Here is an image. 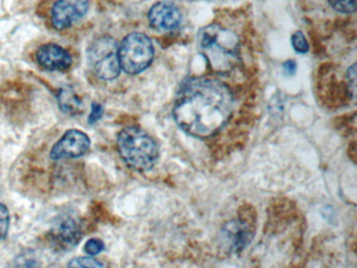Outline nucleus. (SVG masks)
I'll return each instance as SVG.
<instances>
[{
    "label": "nucleus",
    "instance_id": "f257e3e1",
    "mask_svg": "<svg viewBox=\"0 0 357 268\" xmlns=\"http://www.w3.org/2000/svg\"><path fill=\"white\" fill-rule=\"evenodd\" d=\"M233 109V94L223 82L197 77L181 88L173 115L183 131L195 137L206 138L227 125Z\"/></svg>",
    "mask_w": 357,
    "mask_h": 268
},
{
    "label": "nucleus",
    "instance_id": "f03ea898",
    "mask_svg": "<svg viewBox=\"0 0 357 268\" xmlns=\"http://www.w3.org/2000/svg\"><path fill=\"white\" fill-rule=\"evenodd\" d=\"M198 43L202 54L217 73H229L239 62V40L222 25L211 24L202 29Z\"/></svg>",
    "mask_w": 357,
    "mask_h": 268
},
{
    "label": "nucleus",
    "instance_id": "7ed1b4c3",
    "mask_svg": "<svg viewBox=\"0 0 357 268\" xmlns=\"http://www.w3.org/2000/svg\"><path fill=\"white\" fill-rule=\"evenodd\" d=\"M118 149L123 161L139 172L153 169L160 157V149L152 136L139 127H126L119 133Z\"/></svg>",
    "mask_w": 357,
    "mask_h": 268
},
{
    "label": "nucleus",
    "instance_id": "20e7f679",
    "mask_svg": "<svg viewBox=\"0 0 357 268\" xmlns=\"http://www.w3.org/2000/svg\"><path fill=\"white\" fill-rule=\"evenodd\" d=\"M121 69L128 75H137L147 69L154 58V47L148 36L129 34L119 46Z\"/></svg>",
    "mask_w": 357,
    "mask_h": 268
},
{
    "label": "nucleus",
    "instance_id": "39448f33",
    "mask_svg": "<svg viewBox=\"0 0 357 268\" xmlns=\"http://www.w3.org/2000/svg\"><path fill=\"white\" fill-rule=\"evenodd\" d=\"M89 61L95 75L104 81H112L120 75L119 44L109 36L98 38L89 50Z\"/></svg>",
    "mask_w": 357,
    "mask_h": 268
},
{
    "label": "nucleus",
    "instance_id": "423d86ee",
    "mask_svg": "<svg viewBox=\"0 0 357 268\" xmlns=\"http://www.w3.org/2000/svg\"><path fill=\"white\" fill-rule=\"evenodd\" d=\"M47 237L56 251H68L80 242L82 226L75 216L64 214L55 220Z\"/></svg>",
    "mask_w": 357,
    "mask_h": 268
},
{
    "label": "nucleus",
    "instance_id": "0eeeda50",
    "mask_svg": "<svg viewBox=\"0 0 357 268\" xmlns=\"http://www.w3.org/2000/svg\"><path fill=\"white\" fill-rule=\"evenodd\" d=\"M89 148L91 138L86 133L81 130H68L52 149L51 157L54 161L77 158L84 155Z\"/></svg>",
    "mask_w": 357,
    "mask_h": 268
},
{
    "label": "nucleus",
    "instance_id": "6e6552de",
    "mask_svg": "<svg viewBox=\"0 0 357 268\" xmlns=\"http://www.w3.org/2000/svg\"><path fill=\"white\" fill-rule=\"evenodd\" d=\"M89 0H58L52 8V23L58 31L70 29L89 12Z\"/></svg>",
    "mask_w": 357,
    "mask_h": 268
},
{
    "label": "nucleus",
    "instance_id": "1a4fd4ad",
    "mask_svg": "<svg viewBox=\"0 0 357 268\" xmlns=\"http://www.w3.org/2000/svg\"><path fill=\"white\" fill-rule=\"evenodd\" d=\"M36 60L43 69L49 71H66L73 64L70 52L56 43L41 45L37 50Z\"/></svg>",
    "mask_w": 357,
    "mask_h": 268
},
{
    "label": "nucleus",
    "instance_id": "9d476101",
    "mask_svg": "<svg viewBox=\"0 0 357 268\" xmlns=\"http://www.w3.org/2000/svg\"><path fill=\"white\" fill-rule=\"evenodd\" d=\"M148 19L152 27L158 31H173L181 25L183 14L172 2L160 1L150 8Z\"/></svg>",
    "mask_w": 357,
    "mask_h": 268
},
{
    "label": "nucleus",
    "instance_id": "9b49d317",
    "mask_svg": "<svg viewBox=\"0 0 357 268\" xmlns=\"http://www.w3.org/2000/svg\"><path fill=\"white\" fill-rule=\"evenodd\" d=\"M59 107L64 113L76 115L82 111V102L76 92L70 88H64L58 96Z\"/></svg>",
    "mask_w": 357,
    "mask_h": 268
},
{
    "label": "nucleus",
    "instance_id": "f8f14e48",
    "mask_svg": "<svg viewBox=\"0 0 357 268\" xmlns=\"http://www.w3.org/2000/svg\"><path fill=\"white\" fill-rule=\"evenodd\" d=\"M68 268H106L102 262L91 257H78L68 263Z\"/></svg>",
    "mask_w": 357,
    "mask_h": 268
},
{
    "label": "nucleus",
    "instance_id": "ddd939ff",
    "mask_svg": "<svg viewBox=\"0 0 357 268\" xmlns=\"http://www.w3.org/2000/svg\"><path fill=\"white\" fill-rule=\"evenodd\" d=\"M7 268H45L43 264L30 255H22L16 258Z\"/></svg>",
    "mask_w": 357,
    "mask_h": 268
},
{
    "label": "nucleus",
    "instance_id": "4468645a",
    "mask_svg": "<svg viewBox=\"0 0 357 268\" xmlns=\"http://www.w3.org/2000/svg\"><path fill=\"white\" fill-rule=\"evenodd\" d=\"M334 10L344 14H350L356 8V0H328Z\"/></svg>",
    "mask_w": 357,
    "mask_h": 268
},
{
    "label": "nucleus",
    "instance_id": "2eb2a0df",
    "mask_svg": "<svg viewBox=\"0 0 357 268\" xmlns=\"http://www.w3.org/2000/svg\"><path fill=\"white\" fill-rule=\"evenodd\" d=\"M10 228V213L7 207L0 203V241L7 237Z\"/></svg>",
    "mask_w": 357,
    "mask_h": 268
},
{
    "label": "nucleus",
    "instance_id": "dca6fc26",
    "mask_svg": "<svg viewBox=\"0 0 357 268\" xmlns=\"http://www.w3.org/2000/svg\"><path fill=\"white\" fill-rule=\"evenodd\" d=\"M291 44L294 50L301 54L308 52L309 45L302 31H296L291 37Z\"/></svg>",
    "mask_w": 357,
    "mask_h": 268
},
{
    "label": "nucleus",
    "instance_id": "f3484780",
    "mask_svg": "<svg viewBox=\"0 0 357 268\" xmlns=\"http://www.w3.org/2000/svg\"><path fill=\"white\" fill-rule=\"evenodd\" d=\"M104 248H105V245H104L103 241L98 238L89 239L84 245L85 253L89 255H99L101 251H104Z\"/></svg>",
    "mask_w": 357,
    "mask_h": 268
},
{
    "label": "nucleus",
    "instance_id": "a211bd4d",
    "mask_svg": "<svg viewBox=\"0 0 357 268\" xmlns=\"http://www.w3.org/2000/svg\"><path fill=\"white\" fill-rule=\"evenodd\" d=\"M103 117V107L99 104V103L95 102L91 104V114H89V124L93 125V124L99 121L100 119Z\"/></svg>",
    "mask_w": 357,
    "mask_h": 268
},
{
    "label": "nucleus",
    "instance_id": "6ab92c4d",
    "mask_svg": "<svg viewBox=\"0 0 357 268\" xmlns=\"http://www.w3.org/2000/svg\"><path fill=\"white\" fill-rule=\"evenodd\" d=\"M283 69L286 75H292L296 70V63L292 60L286 61L283 64Z\"/></svg>",
    "mask_w": 357,
    "mask_h": 268
},
{
    "label": "nucleus",
    "instance_id": "aec40b11",
    "mask_svg": "<svg viewBox=\"0 0 357 268\" xmlns=\"http://www.w3.org/2000/svg\"><path fill=\"white\" fill-rule=\"evenodd\" d=\"M355 75H356V71H355V65H353L348 70V81L349 84H351V86H352L353 94L355 92V83H356V77H355Z\"/></svg>",
    "mask_w": 357,
    "mask_h": 268
}]
</instances>
